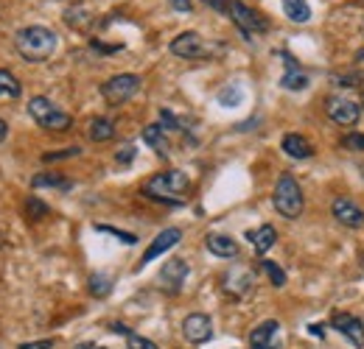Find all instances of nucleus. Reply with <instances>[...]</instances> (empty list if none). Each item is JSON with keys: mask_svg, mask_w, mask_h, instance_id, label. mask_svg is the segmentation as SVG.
Instances as JSON below:
<instances>
[{"mask_svg": "<svg viewBox=\"0 0 364 349\" xmlns=\"http://www.w3.org/2000/svg\"><path fill=\"white\" fill-rule=\"evenodd\" d=\"M56 43H59V37L46 26H28V28L17 31V37H14L17 53L26 62H34V65L48 62L53 56V50H56Z\"/></svg>", "mask_w": 364, "mask_h": 349, "instance_id": "1", "label": "nucleus"}, {"mask_svg": "<svg viewBox=\"0 0 364 349\" xmlns=\"http://www.w3.org/2000/svg\"><path fill=\"white\" fill-rule=\"evenodd\" d=\"M188 190H191V179L182 171L154 174L143 184V196H149L151 201H160V204H182Z\"/></svg>", "mask_w": 364, "mask_h": 349, "instance_id": "2", "label": "nucleus"}, {"mask_svg": "<svg viewBox=\"0 0 364 349\" xmlns=\"http://www.w3.org/2000/svg\"><path fill=\"white\" fill-rule=\"evenodd\" d=\"M272 204L274 210L283 216V218H300L303 216V207H306V199H303V190L297 184V179L291 174H283L274 184L272 193Z\"/></svg>", "mask_w": 364, "mask_h": 349, "instance_id": "3", "label": "nucleus"}, {"mask_svg": "<svg viewBox=\"0 0 364 349\" xmlns=\"http://www.w3.org/2000/svg\"><path fill=\"white\" fill-rule=\"evenodd\" d=\"M28 115H31V121L40 129H48V131H68L73 126V118L68 112H62L46 95H37V98L28 101Z\"/></svg>", "mask_w": 364, "mask_h": 349, "instance_id": "4", "label": "nucleus"}, {"mask_svg": "<svg viewBox=\"0 0 364 349\" xmlns=\"http://www.w3.org/2000/svg\"><path fill=\"white\" fill-rule=\"evenodd\" d=\"M137 89H140V76L135 73H121V76H112L101 84V95L109 106H124L129 98H135Z\"/></svg>", "mask_w": 364, "mask_h": 349, "instance_id": "5", "label": "nucleus"}, {"mask_svg": "<svg viewBox=\"0 0 364 349\" xmlns=\"http://www.w3.org/2000/svg\"><path fill=\"white\" fill-rule=\"evenodd\" d=\"M228 14L232 17V23L238 26V31H241L244 37L264 34V31L269 28V23H267L255 9H250V6H247V3H241V0H230Z\"/></svg>", "mask_w": 364, "mask_h": 349, "instance_id": "6", "label": "nucleus"}, {"mask_svg": "<svg viewBox=\"0 0 364 349\" xmlns=\"http://www.w3.org/2000/svg\"><path fill=\"white\" fill-rule=\"evenodd\" d=\"M325 112L339 126H356L362 121V106L353 98H345V95H331L325 101Z\"/></svg>", "mask_w": 364, "mask_h": 349, "instance_id": "7", "label": "nucleus"}, {"mask_svg": "<svg viewBox=\"0 0 364 349\" xmlns=\"http://www.w3.org/2000/svg\"><path fill=\"white\" fill-rule=\"evenodd\" d=\"M168 50L180 59H205L210 56V48L205 45V40L196 34V31H182L177 40H171Z\"/></svg>", "mask_w": 364, "mask_h": 349, "instance_id": "8", "label": "nucleus"}, {"mask_svg": "<svg viewBox=\"0 0 364 349\" xmlns=\"http://www.w3.org/2000/svg\"><path fill=\"white\" fill-rule=\"evenodd\" d=\"M182 336L191 344H208L213 338V321L205 313H191L182 318Z\"/></svg>", "mask_w": 364, "mask_h": 349, "instance_id": "9", "label": "nucleus"}, {"mask_svg": "<svg viewBox=\"0 0 364 349\" xmlns=\"http://www.w3.org/2000/svg\"><path fill=\"white\" fill-rule=\"evenodd\" d=\"M182 240V229H177V226H168V229H163L151 243H149V249L143 252V257H140V265H137V271L143 268V265H149L151 260H157L160 255H166L168 249H174L177 243Z\"/></svg>", "mask_w": 364, "mask_h": 349, "instance_id": "10", "label": "nucleus"}, {"mask_svg": "<svg viewBox=\"0 0 364 349\" xmlns=\"http://www.w3.org/2000/svg\"><path fill=\"white\" fill-rule=\"evenodd\" d=\"M331 327H333L336 333H342L356 349H364V321L359 318V316L336 313V316L331 318Z\"/></svg>", "mask_w": 364, "mask_h": 349, "instance_id": "11", "label": "nucleus"}, {"mask_svg": "<svg viewBox=\"0 0 364 349\" xmlns=\"http://www.w3.org/2000/svg\"><path fill=\"white\" fill-rule=\"evenodd\" d=\"M157 279H160V288L166 294H180V288L185 285V279H188V262L180 260V257L168 260L160 268V277Z\"/></svg>", "mask_w": 364, "mask_h": 349, "instance_id": "12", "label": "nucleus"}, {"mask_svg": "<svg viewBox=\"0 0 364 349\" xmlns=\"http://www.w3.org/2000/svg\"><path fill=\"white\" fill-rule=\"evenodd\" d=\"M333 218L339 221L342 226H348V229H362L364 226V210L353 201V199H345V196H339V199H333Z\"/></svg>", "mask_w": 364, "mask_h": 349, "instance_id": "13", "label": "nucleus"}, {"mask_svg": "<svg viewBox=\"0 0 364 349\" xmlns=\"http://www.w3.org/2000/svg\"><path fill=\"white\" fill-rule=\"evenodd\" d=\"M252 285H255L252 271H247V268H241V265L230 268L228 274L222 277V288L228 291L230 297H247V294L252 291Z\"/></svg>", "mask_w": 364, "mask_h": 349, "instance_id": "14", "label": "nucleus"}, {"mask_svg": "<svg viewBox=\"0 0 364 349\" xmlns=\"http://www.w3.org/2000/svg\"><path fill=\"white\" fill-rule=\"evenodd\" d=\"M277 333H280V321H274V318L261 321V324L250 333V347L252 349H280Z\"/></svg>", "mask_w": 364, "mask_h": 349, "instance_id": "15", "label": "nucleus"}, {"mask_svg": "<svg viewBox=\"0 0 364 349\" xmlns=\"http://www.w3.org/2000/svg\"><path fill=\"white\" fill-rule=\"evenodd\" d=\"M205 246H208L210 255H216V257H222V260H232V257L238 255V243H235L230 235H219V232H210V235L205 238Z\"/></svg>", "mask_w": 364, "mask_h": 349, "instance_id": "16", "label": "nucleus"}, {"mask_svg": "<svg viewBox=\"0 0 364 349\" xmlns=\"http://www.w3.org/2000/svg\"><path fill=\"white\" fill-rule=\"evenodd\" d=\"M247 240L252 243L255 255H267L274 243H277V229H274L272 223H264V226H258V229H250V232H247Z\"/></svg>", "mask_w": 364, "mask_h": 349, "instance_id": "17", "label": "nucleus"}, {"mask_svg": "<svg viewBox=\"0 0 364 349\" xmlns=\"http://www.w3.org/2000/svg\"><path fill=\"white\" fill-rule=\"evenodd\" d=\"M280 148H283L286 157H291V160H309V157L314 154L311 143H309L303 134H286V137L280 140Z\"/></svg>", "mask_w": 364, "mask_h": 349, "instance_id": "18", "label": "nucleus"}, {"mask_svg": "<svg viewBox=\"0 0 364 349\" xmlns=\"http://www.w3.org/2000/svg\"><path fill=\"white\" fill-rule=\"evenodd\" d=\"M283 59H286V73H283V79H280V84L286 89H291V92H297V89H306L309 87V76L300 70V65L289 56V53H283Z\"/></svg>", "mask_w": 364, "mask_h": 349, "instance_id": "19", "label": "nucleus"}, {"mask_svg": "<svg viewBox=\"0 0 364 349\" xmlns=\"http://www.w3.org/2000/svg\"><path fill=\"white\" fill-rule=\"evenodd\" d=\"M143 143L151 145L160 157H168V137H166V129L160 123H151L143 129Z\"/></svg>", "mask_w": 364, "mask_h": 349, "instance_id": "20", "label": "nucleus"}, {"mask_svg": "<svg viewBox=\"0 0 364 349\" xmlns=\"http://www.w3.org/2000/svg\"><path fill=\"white\" fill-rule=\"evenodd\" d=\"M283 11L291 23H309L311 20V6L309 0H283Z\"/></svg>", "mask_w": 364, "mask_h": 349, "instance_id": "21", "label": "nucleus"}, {"mask_svg": "<svg viewBox=\"0 0 364 349\" xmlns=\"http://www.w3.org/2000/svg\"><path fill=\"white\" fill-rule=\"evenodd\" d=\"M31 187L34 190H43V187H53V190H70L73 182L65 179L62 174H37L31 179Z\"/></svg>", "mask_w": 364, "mask_h": 349, "instance_id": "22", "label": "nucleus"}, {"mask_svg": "<svg viewBox=\"0 0 364 349\" xmlns=\"http://www.w3.org/2000/svg\"><path fill=\"white\" fill-rule=\"evenodd\" d=\"M87 134H90L92 143H107V140L115 137V123H112L109 118H92Z\"/></svg>", "mask_w": 364, "mask_h": 349, "instance_id": "23", "label": "nucleus"}, {"mask_svg": "<svg viewBox=\"0 0 364 349\" xmlns=\"http://www.w3.org/2000/svg\"><path fill=\"white\" fill-rule=\"evenodd\" d=\"M87 285H90V294L95 299H104L112 294V277H107V274H90Z\"/></svg>", "mask_w": 364, "mask_h": 349, "instance_id": "24", "label": "nucleus"}, {"mask_svg": "<svg viewBox=\"0 0 364 349\" xmlns=\"http://www.w3.org/2000/svg\"><path fill=\"white\" fill-rule=\"evenodd\" d=\"M20 82H17V76L14 73H9V70H0V98H20Z\"/></svg>", "mask_w": 364, "mask_h": 349, "instance_id": "25", "label": "nucleus"}, {"mask_svg": "<svg viewBox=\"0 0 364 349\" xmlns=\"http://www.w3.org/2000/svg\"><path fill=\"white\" fill-rule=\"evenodd\" d=\"M261 268H264V274L269 277V282H272L274 288H283L286 285V271L272 260H261Z\"/></svg>", "mask_w": 364, "mask_h": 349, "instance_id": "26", "label": "nucleus"}, {"mask_svg": "<svg viewBox=\"0 0 364 349\" xmlns=\"http://www.w3.org/2000/svg\"><path fill=\"white\" fill-rule=\"evenodd\" d=\"M26 216H28V221H43L48 216V204L40 201L37 196H31V199L26 201Z\"/></svg>", "mask_w": 364, "mask_h": 349, "instance_id": "27", "label": "nucleus"}, {"mask_svg": "<svg viewBox=\"0 0 364 349\" xmlns=\"http://www.w3.org/2000/svg\"><path fill=\"white\" fill-rule=\"evenodd\" d=\"M82 148L79 145H70V148H62V151H48L43 154V162H59V160H70V157H79Z\"/></svg>", "mask_w": 364, "mask_h": 349, "instance_id": "28", "label": "nucleus"}, {"mask_svg": "<svg viewBox=\"0 0 364 349\" xmlns=\"http://www.w3.org/2000/svg\"><path fill=\"white\" fill-rule=\"evenodd\" d=\"M95 229L98 232H107V235H115L121 243H127V246H135L137 238L132 235V232H121V229H115V226H104V223H95Z\"/></svg>", "mask_w": 364, "mask_h": 349, "instance_id": "29", "label": "nucleus"}, {"mask_svg": "<svg viewBox=\"0 0 364 349\" xmlns=\"http://www.w3.org/2000/svg\"><path fill=\"white\" fill-rule=\"evenodd\" d=\"M241 98H244V92H241L238 87H232V84L219 92V104H225V106H238Z\"/></svg>", "mask_w": 364, "mask_h": 349, "instance_id": "30", "label": "nucleus"}, {"mask_svg": "<svg viewBox=\"0 0 364 349\" xmlns=\"http://www.w3.org/2000/svg\"><path fill=\"white\" fill-rule=\"evenodd\" d=\"M342 148H345V151H364V134H359V131L345 134V137H342Z\"/></svg>", "mask_w": 364, "mask_h": 349, "instance_id": "31", "label": "nucleus"}, {"mask_svg": "<svg viewBox=\"0 0 364 349\" xmlns=\"http://www.w3.org/2000/svg\"><path fill=\"white\" fill-rule=\"evenodd\" d=\"M127 349H157V344L143 338V336H137V333H129L127 336Z\"/></svg>", "mask_w": 364, "mask_h": 349, "instance_id": "32", "label": "nucleus"}, {"mask_svg": "<svg viewBox=\"0 0 364 349\" xmlns=\"http://www.w3.org/2000/svg\"><path fill=\"white\" fill-rule=\"evenodd\" d=\"M160 126H163L166 131H182L180 121H177V118H174L168 109H163V112H160Z\"/></svg>", "mask_w": 364, "mask_h": 349, "instance_id": "33", "label": "nucleus"}, {"mask_svg": "<svg viewBox=\"0 0 364 349\" xmlns=\"http://www.w3.org/2000/svg\"><path fill=\"white\" fill-rule=\"evenodd\" d=\"M115 160H118V165H129V162L135 160V145H124V148L115 154Z\"/></svg>", "mask_w": 364, "mask_h": 349, "instance_id": "34", "label": "nucleus"}, {"mask_svg": "<svg viewBox=\"0 0 364 349\" xmlns=\"http://www.w3.org/2000/svg\"><path fill=\"white\" fill-rule=\"evenodd\" d=\"M205 6H210L213 11H222V14H228V9H230V0H202Z\"/></svg>", "mask_w": 364, "mask_h": 349, "instance_id": "35", "label": "nucleus"}, {"mask_svg": "<svg viewBox=\"0 0 364 349\" xmlns=\"http://www.w3.org/2000/svg\"><path fill=\"white\" fill-rule=\"evenodd\" d=\"M20 349H53V341L46 338V341H28V344H20Z\"/></svg>", "mask_w": 364, "mask_h": 349, "instance_id": "36", "label": "nucleus"}, {"mask_svg": "<svg viewBox=\"0 0 364 349\" xmlns=\"http://www.w3.org/2000/svg\"><path fill=\"white\" fill-rule=\"evenodd\" d=\"M168 3H171L177 11H191V9H193V3H191V0H168Z\"/></svg>", "mask_w": 364, "mask_h": 349, "instance_id": "37", "label": "nucleus"}, {"mask_svg": "<svg viewBox=\"0 0 364 349\" xmlns=\"http://www.w3.org/2000/svg\"><path fill=\"white\" fill-rule=\"evenodd\" d=\"M6 134H9V126H6V121H3V118H0V143H3V140H6Z\"/></svg>", "mask_w": 364, "mask_h": 349, "instance_id": "38", "label": "nucleus"}, {"mask_svg": "<svg viewBox=\"0 0 364 349\" xmlns=\"http://www.w3.org/2000/svg\"><path fill=\"white\" fill-rule=\"evenodd\" d=\"M73 349H107V347H98V344H76Z\"/></svg>", "mask_w": 364, "mask_h": 349, "instance_id": "39", "label": "nucleus"}, {"mask_svg": "<svg viewBox=\"0 0 364 349\" xmlns=\"http://www.w3.org/2000/svg\"><path fill=\"white\" fill-rule=\"evenodd\" d=\"M309 330H311V333H314V336H317V338H322V327H319V324H311V327H309Z\"/></svg>", "mask_w": 364, "mask_h": 349, "instance_id": "40", "label": "nucleus"}, {"mask_svg": "<svg viewBox=\"0 0 364 349\" xmlns=\"http://www.w3.org/2000/svg\"><path fill=\"white\" fill-rule=\"evenodd\" d=\"M0 246H6V243H3V235H0Z\"/></svg>", "mask_w": 364, "mask_h": 349, "instance_id": "41", "label": "nucleus"}, {"mask_svg": "<svg viewBox=\"0 0 364 349\" xmlns=\"http://www.w3.org/2000/svg\"><path fill=\"white\" fill-rule=\"evenodd\" d=\"M362 268H364V260H362Z\"/></svg>", "mask_w": 364, "mask_h": 349, "instance_id": "42", "label": "nucleus"}]
</instances>
